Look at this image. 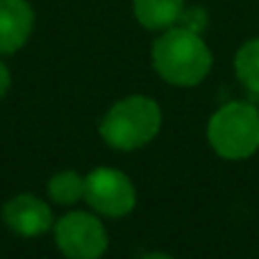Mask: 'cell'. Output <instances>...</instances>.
<instances>
[{"label": "cell", "instance_id": "obj_1", "mask_svg": "<svg viewBox=\"0 0 259 259\" xmlns=\"http://www.w3.org/2000/svg\"><path fill=\"white\" fill-rule=\"evenodd\" d=\"M152 66L168 84L196 87L209 75L211 53L189 27H168L152 46Z\"/></svg>", "mask_w": 259, "mask_h": 259}, {"label": "cell", "instance_id": "obj_2", "mask_svg": "<svg viewBox=\"0 0 259 259\" xmlns=\"http://www.w3.org/2000/svg\"><path fill=\"white\" fill-rule=\"evenodd\" d=\"M161 127V109L148 96H130L100 121V137L116 150H137L150 143Z\"/></svg>", "mask_w": 259, "mask_h": 259}, {"label": "cell", "instance_id": "obj_3", "mask_svg": "<svg viewBox=\"0 0 259 259\" xmlns=\"http://www.w3.org/2000/svg\"><path fill=\"white\" fill-rule=\"evenodd\" d=\"M207 139L223 159H248L259 150V112L250 103H228L209 118Z\"/></svg>", "mask_w": 259, "mask_h": 259}, {"label": "cell", "instance_id": "obj_4", "mask_svg": "<svg viewBox=\"0 0 259 259\" xmlns=\"http://www.w3.org/2000/svg\"><path fill=\"white\" fill-rule=\"evenodd\" d=\"M84 198L98 214L112 219L130 214L137 205V193L130 178L118 168L107 166L91 170L84 178Z\"/></svg>", "mask_w": 259, "mask_h": 259}, {"label": "cell", "instance_id": "obj_5", "mask_svg": "<svg viewBox=\"0 0 259 259\" xmlns=\"http://www.w3.org/2000/svg\"><path fill=\"white\" fill-rule=\"evenodd\" d=\"M55 241L68 259H100L107 250V232L96 216L71 211L55 225Z\"/></svg>", "mask_w": 259, "mask_h": 259}, {"label": "cell", "instance_id": "obj_6", "mask_svg": "<svg viewBox=\"0 0 259 259\" xmlns=\"http://www.w3.org/2000/svg\"><path fill=\"white\" fill-rule=\"evenodd\" d=\"M3 219L12 232L21 237H39L53 228V211L44 200L21 193L12 198L3 209Z\"/></svg>", "mask_w": 259, "mask_h": 259}, {"label": "cell", "instance_id": "obj_7", "mask_svg": "<svg viewBox=\"0 0 259 259\" xmlns=\"http://www.w3.org/2000/svg\"><path fill=\"white\" fill-rule=\"evenodd\" d=\"M34 12L27 0H0V55L16 53L30 39Z\"/></svg>", "mask_w": 259, "mask_h": 259}, {"label": "cell", "instance_id": "obj_8", "mask_svg": "<svg viewBox=\"0 0 259 259\" xmlns=\"http://www.w3.org/2000/svg\"><path fill=\"white\" fill-rule=\"evenodd\" d=\"M184 0H134V16L146 30H168L182 18Z\"/></svg>", "mask_w": 259, "mask_h": 259}, {"label": "cell", "instance_id": "obj_9", "mask_svg": "<svg viewBox=\"0 0 259 259\" xmlns=\"http://www.w3.org/2000/svg\"><path fill=\"white\" fill-rule=\"evenodd\" d=\"M237 77L252 96H259V39H250L237 50L234 57Z\"/></svg>", "mask_w": 259, "mask_h": 259}, {"label": "cell", "instance_id": "obj_10", "mask_svg": "<svg viewBox=\"0 0 259 259\" xmlns=\"http://www.w3.org/2000/svg\"><path fill=\"white\" fill-rule=\"evenodd\" d=\"M48 193L59 205L77 202L84 198V178H80L75 170H62L48 182Z\"/></svg>", "mask_w": 259, "mask_h": 259}, {"label": "cell", "instance_id": "obj_11", "mask_svg": "<svg viewBox=\"0 0 259 259\" xmlns=\"http://www.w3.org/2000/svg\"><path fill=\"white\" fill-rule=\"evenodd\" d=\"M9 82H12V75H9V68L5 66L3 62H0V98H3V96L7 94Z\"/></svg>", "mask_w": 259, "mask_h": 259}, {"label": "cell", "instance_id": "obj_12", "mask_svg": "<svg viewBox=\"0 0 259 259\" xmlns=\"http://www.w3.org/2000/svg\"><path fill=\"white\" fill-rule=\"evenodd\" d=\"M141 259H173L170 255H164V252H150V255L141 257Z\"/></svg>", "mask_w": 259, "mask_h": 259}]
</instances>
